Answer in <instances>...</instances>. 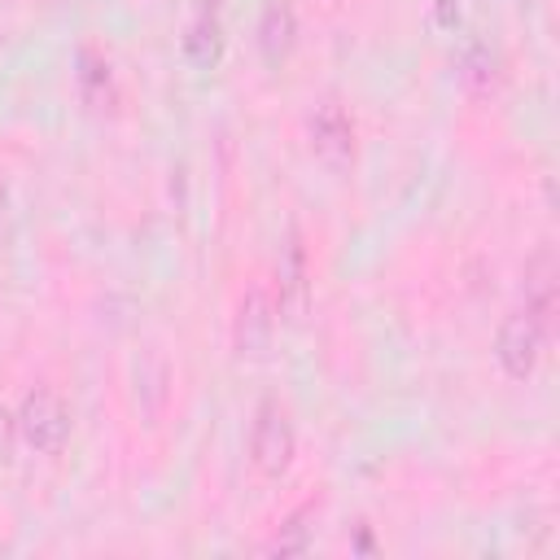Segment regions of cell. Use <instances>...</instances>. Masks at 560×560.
<instances>
[{
    "label": "cell",
    "mask_w": 560,
    "mask_h": 560,
    "mask_svg": "<svg viewBox=\"0 0 560 560\" xmlns=\"http://www.w3.org/2000/svg\"><path fill=\"white\" fill-rule=\"evenodd\" d=\"M4 201H9V188H4V175H0V214H4Z\"/></svg>",
    "instance_id": "cell-15"
},
{
    "label": "cell",
    "mask_w": 560,
    "mask_h": 560,
    "mask_svg": "<svg viewBox=\"0 0 560 560\" xmlns=\"http://www.w3.org/2000/svg\"><path fill=\"white\" fill-rule=\"evenodd\" d=\"M433 26L451 35L459 26V0H433Z\"/></svg>",
    "instance_id": "cell-14"
},
{
    "label": "cell",
    "mask_w": 560,
    "mask_h": 560,
    "mask_svg": "<svg viewBox=\"0 0 560 560\" xmlns=\"http://www.w3.org/2000/svg\"><path fill=\"white\" fill-rule=\"evenodd\" d=\"M551 328H556V315L538 311V306H516L499 332H494V363L508 381H529L542 363V350L551 341Z\"/></svg>",
    "instance_id": "cell-1"
},
{
    "label": "cell",
    "mask_w": 560,
    "mask_h": 560,
    "mask_svg": "<svg viewBox=\"0 0 560 560\" xmlns=\"http://www.w3.org/2000/svg\"><path fill=\"white\" fill-rule=\"evenodd\" d=\"M525 302L556 315V258L547 245L525 262Z\"/></svg>",
    "instance_id": "cell-11"
},
{
    "label": "cell",
    "mask_w": 560,
    "mask_h": 560,
    "mask_svg": "<svg viewBox=\"0 0 560 560\" xmlns=\"http://www.w3.org/2000/svg\"><path fill=\"white\" fill-rule=\"evenodd\" d=\"M306 140H311V153L324 171L332 175H350L354 171V158H359V131H354V118L341 101L324 96L311 118H306Z\"/></svg>",
    "instance_id": "cell-2"
},
{
    "label": "cell",
    "mask_w": 560,
    "mask_h": 560,
    "mask_svg": "<svg viewBox=\"0 0 560 560\" xmlns=\"http://www.w3.org/2000/svg\"><path fill=\"white\" fill-rule=\"evenodd\" d=\"M293 451H298V433H293V420H289V407L280 398H262L254 407V424H249V464L262 472V477H284L289 464H293Z\"/></svg>",
    "instance_id": "cell-3"
},
{
    "label": "cell",
    "mask_w": 560,
    "mask_h": 560,
    "mask_svg": "<svg viewBox=\"0 0 560 560\" xmlns=\"http://www.w3.org/2000/svg\"><path fill=\"white\" fill-rule=\"evenodd\" d=\"M18 442H22V429H18V411H9V407L0 402V468H9V464H13V451H18Z\"/></svg>",
    "instance_id": "cell-13"
},
{
    "label": "cell",
    "mask_w": 560,
    "mask_h": 560,
    "mask_svg": "<svg viewBox=\"0 0 560 560\" xmlns=\"http://www.w3.org/2000/svg\"><path fill=\"white\" fill-rule=\"evenodd\" d=\"M298 48V13L289 0H267L258 13V57L267 70H280Z\"/></svg>",
    "instance_id": "cell-7"
},
{
    "label": "cell",
    "mask_w": 560,
    "mask_h": 560,
    "mask_svg": "<svg viewBox=\"0 0 560 560\" xmlns=\"http://www.w3.org/2000/svg\"><path fill=\"white\" fill-rule=\"evenodd\" d=\"M184 61L192 70H214L223 61V26L214 13H201L184 31Z\"/></svg>",
    "instance_id": "cell-8"
},
{
    "label": "cell",
    "mask_w": 560,
    "mask_h": 560,
    "mask_svg": "<svg viewBox=\"0 0 560 560\" xmlns=\"http://www.w3.org/2000/svg\"><path fill=\"white\" fill-rule=\"evenodd\" d=\"M306 306H311V258H306V245H302V236L293 228L289 245L280 254V271H276V311L289 324H302Z\"/></svg>",
    "instance_id": "cell-6"
},
{
    "label": "cell",
    "mask_w": 560,
    "mask_h": 560,
    "mask_svg": "<svg viewBox=\"0 0 560 560\" xmlns=\"http://www.w3.org/2000/svg\"><path fill=\"white\" fill-rule=\"evenodd\" d=\"M516 4H521V9H529V4H534V0H516Z\"/></svg>",
    "instance_id": "cell-16"
},
{
    "label": "cell",
    "mask_w": 560,
    "mask_h": 560,
    "mask_svg": "<svg viewBox=\"0 0 560 560\" xmlns=\"http://www.w3.org/2000/svg\"><path fill=\"white\" fill-rule=\"evenodd\" d=\"M18 429H22V442L39 455H57L66 442H70V429H74V411L70 402L52 389V385H35L26 389L22 407H18Z\"/></svg>",
    "instance_id": "cell-4"
},
{
    "label": "cell",
    "mask_w": 560,
    "mask_h": 560,
    "mask_svg": "<svg viewBox=\"0 0 560 560\" xmlns=\"http://www.w3.org/2000/svg\"><path fill=\"white\" fill-rule=\"evenodd\" d=\"M332 4H341V0H332Z\"/></svg>",
    "instance_id": "cell-17"
},
{
    "label": "cell",
    "mask_w": 560,
    "mask_h": 560,
    "mask_svg": "<svg viewBox=\"0 0 560 560\" xmlns=\"http://www.w3.org/2000/svg\"><path fill=\"white\" fill-rule=\"evenodd\" d=\"M311 512H315V503H306V508H298L293 516H284V525L276 529V538L262 547L267 556H302L306 547H311Z\"/></svg>",
    "instance_id": "cell-12"
},
{
    "label": "cell",
    "mask_w": 560,
    "mask_h": 560,
    "mask_svg": "<svg viewBox=\"0 0 560 560\" xmlns=\"http://www.w3.org/2000/svg\"><path fill=\"white\" fill-rule=\"evenodd\" d=\"M280 328V311H276V293L267 284H249L236 302L232 315V350L236 359H267L271 341Z\"/></svg>",
    "instance_id": "cell-5"
},
{
    "label": "cell",
    "mask_w": 560,
    "mask_h": 560,
    "mask_svg": "<svg viewBox=\"0 0 560 560\" xmlns=\"http://www.w3.org/2000/svg\"><path fill=\"white\" fill-rule=\"evenodd\" d=\"M74 79H79V92H83L88 105L114 101V74H109V61L96 48H79L74 52Z\"/></svg>",
    "instance_id": "cell-10"
},
{
    "label": "cell",
    "mask_w": 560,
    "mask_h": 560,
    "mask_svg": "<svg viewBox=\"0 0 560 560\" xmlns=\"http://www.w3.org/2000/svg\"><path fill=\"white\" fill-rule=\"evenodd\" d=\"M499 74H503L499 52H494L486 39H468L464 52H459V79H464L472 92H490V88H499Z\"/></svg>",
    "instance_id": "cell-9"
}]
</instances>
